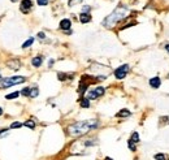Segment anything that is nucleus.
<instances>
[{"instance_id": "c756f323", "label": "nucleus", "mask_w": 169, "mask_h": 160, "mask_svg": "<svg viewBox=\"0 0 169 160\" xmlns=\"http://www.w3.org/2000/svg\"><path fill=\"white\" fill-rule=\"evenodd\" d=\"M104 160H113V159H112V158H109V156H107V158H105Z\"/></svg>"}, {"instance_id": "f3484780", "label": "nucleus", "mask_w": 169, "mask_h": 160, "mask_svg": "<svg viewBox=\"0 0 169 160\" xmlns=\"http://www.w3.org/2000/svg\"><path fill=\"white\" fill-rule=\"evenodd\" d=\"M23 125L26 126V128H29V129H31V130H34V129H35V121H34L33 119H29L27 121H25Z\"/></svg>"}, {"instance_id": "9d476101", "label": "nucleus", "mask_w": 169, "mask_h": 160, "mask_svg": "<svg viewBox=\"0 0 169 160\" xmlns=\"http://www.w3.org/2000/svg\"><path fill=\"white\" fill-rule=\"evenodd\" d=\"M43 63V57L42 56H35L33 60H31V65L35 67V68H39Z\"/></svg>"}, {"instance_id": "f257e3e1", "label": "nucleus", "mask_w": 169, "mask_h": 160, "mask_svg": "<svg viewBox=\"0 0 169 160\" xmlns=\"http://www.w3.org/2000/svg\"><path fill=\"white\" fill-rule=\"evenodd\" d=\"M98 126H99V121L96 119L77 121V123L68 126V134H69L70 137H81L91 130H95Z\"/></svg>"}, {"instance_id": "cd10ccee", "label": "nucleus", "mask_w": 169, "mask_h": 160, "mask_svg": "<svg viewBox=\"0 0 169 160\" xmlns=\"http://www.w3.org/2000/svg\"><path fill=\"white\" fill-rule=\"evenodd\" d=\"M164 48H165V51H167V52L169 54V43H168V44H165V46H164Z\"/></svg>"}, {"instance_id": "2eb2a0df", "label": "nucleus", "mask_w": 169, "mask_h": 160, "mask_svg": "<svg viewBox=\"0 0 169 160\" xmlns=\"http://www.w3.org/2000/svg\"><path fill=\"white\" fill-rule=\"evenodd\" d=\"M79 106L82 107V108H90V99L86 98V97L81 98V100H79Z\"/></svg>"}, {"instance_id": "a878e982", "label": "nucleus", "mask_w": 169, "mask_h": 160, "mask_svg": "<svg viewBox=\"0 0 169 160\" xmlns=\"http://www.w3.org/2000/svg\"><path fill=\"white\" fill-rule=\"evenodd\" d=\"M36 37H38V39H40V41H44L46 39V34L42 33V31H40V33H38V35H36Z\"/></svg>"}, {"instance_id": "f8f14e48", "label": "nucleus", "mask_w": 169, "mask_h": 160, "mask_svg": "<svg viewBox=\"0 0 169 160\" xmlns=\"http://www.w3.org/2000/svg\"><path fill=\"white\" fill-rule=\"evenodd\" d=\"M79 21L82 22V24H87V22H90L91 21V16H90V13H81L79 15Z\"/></svg>"}, {"instance_id": "72a5a7b5", "label": "nucleus", "mask_w": 169, "mask_h": 160, "mask_svg": "<svg viewBox=\"0 0 169 160\" xmlns=\"http://www.w3.org/2000/svg\"><path fill=\"white\" fill-rule=\"evenodd\" d=\"M168 78H169V74H168Z\"/></svg>"}, {"instance_id": "dca6fc26", "label": "nucleus", "mask_w": 169, "mask_h": 160, "mask_svg": "<svg viewBox=\"0 0 169 160\" xmlns=\"http://www.w3.org/2000/svg\"><path fill=\"white\" fill-rule=\"evenodd\" d=\"M38 95H39L38 86H31V89H30V98H36Z\"/></svg>"}, {"instance_id": "7c9ffc66", "label": "nucleus", "mask_w": 169, "mask_h": 160, "mask_svg": "<svg viewBox=\"0 0 169 160\" xmlns=\"http://www.w3.org/2000/svg\"><path fill=\"white\" fill-rule=\"evenodd\" d=\"M3 115V108H0V116H2Z\"/></svg>"}, {"instance_id": "412c9836", "label": "nucleus", "mask_w": 169, "mask_h": 160, "mask_svg": "<svg viewBox=\"0 0 169 160\" xmlns=\"http://www.w3.org/2000/svg\"><path fill=\"white\" fill-rule=\"evenodd\" d=\"M33 43H34V38H29V39L22 44V48H27V47H30Z\"/></svg>"}, {"instance_id": "0eeeda50", "label": "nucleus", "mask_w": 169, "mask_h": 160, "mask_svg": "<svg viewBox=\"0 0 169 160\" xmlns=\"http://www.w3.org/2000/svg\"><path fill=\"white\" fill-rule=\"evenodd\" d=\"M148 84H150V86H151L152 89H159L160 86H161V78L159 76H155V77H152V78H150V81H148Z\"/></svg>"}, {"instance_id": "aec40b11", "label": "nucleus", "mask_w": 169, "mask_h": 160, "mask_svg": "<svg viewBox=\"0 0 169 160\" xmlns=\"http://www.w3.org/2000/svg\"><path fill=\"white\" fill-rule=\"evenodd\" d=\"M128 147H129V150H130V151H133V152L137 151V145H135L134 142H131L130 139H128Z\"/></svg>"}, {"instance_id": "6ab92c4d", "label": "nucleus", "mask_w": 169, "mask_h": 160, "mask_svg": "<svg viewBox=\"0 0 169 160\" xmlns=\"http://www.w3.org/2000/svg\"><path fill=\"white\" fill-rule=\"evenodd\" d=\"M21 93H18V91H15V93H12V94H8L7 97H5V99L7 100H12V99H16L18 98V95H20Z\"/></svg>"}, {"instance_id": "39448f33", "label": "nucleus", "mask_w": 169, "mask_h": 160, "mask_svg": "<svg viewBox=\"0 0 169 160\" xmlns=\"http://www.w3.org/2000/svg\"><path fill=\"white\" fill-rule=\"evenodd\" d=\"M31 7H33V2L31 0H22L21 5H20V11L22 13H29Z\"/></svg>"}, {"instance_id": "7ed1b4c3", "label": "nucleus", "mask_w": 169, "mask_h": 160, "mask_svg": "<svg viewBox=\"0 0 169 160\" xmlns=\"http://www.w3.org/2000/svg\"><path fill=\"white\" fill-rule=\"evenodd\" d=\"M26 81V77L23 76H15V77H8V78H3L0 80V87L2 89H8L13 85H18V84H23Z\"/></svg>"}, {"instance_id": "f03ea898", "label": "nucleus", "mask_w": 169, "mask_h": 160, "mask_svg": "<svg viewBox=\"0 0 169 160\" xmlns=\"http://www.w3.org/2000/svg\"><path fill=\"white\" fill-rule=\"evenodd\" d=\"M128 13H129L128 7H125V5H118V7L112 12L111 15H108L107 17L104 18L102 25L104 28H107V29H112L115 25H117L118 22H121L124 18H126Z\"/></svg>"}, {"instance_id": "2f4dec72", "label": "nucleus", "mask_w": 169, "mask_h": 160, "mask_svg": "<svg viewBox=\"0 0 169 160\" xmlns=\"http://www.w3.org/2000/svg\"><path fill=\"white\" fill-rule=\"evenodd\" d=\"M12 2H17V0H12Z\"/></svg>"}, {"instance_id": "b1692460", "label": "nucleus", "mask_w": 169, "mask_h": 160, "mask_svg": "<svg viewBox=\"0 0 169 160\" xmlns=\"http://www.w3.org/2000/svg\"><path fill=\"white\" fill-rule=\"evenodd\" d=\"M82 0H69L68 2V4H69V7H73V5H76V4H79Z\"/></svg>"}, {"instance_id": "1a4fd4ad", "label": "nucleus", "mask_w": 169, "mask_h": 160, "mask_svg": "<svg viewBox=\"0 0 169 160\" xmlns=\"http://www.w3.org/2000/svg\"><path fill=\"white\" fill-rule=\"evenodd\" d=\"M117 117H121V119H126V117H130L131 116V112L129 110H126V108H122L121 111H118L117 115H116Z\"/></svg>"}, {"instance_id": "393cba45", "label": "nucleus", "mask_w": 169, "mask_h": 160, "mask_svg": "<svg viewBox=\"0 0 169 160\" xmlns=\"http://www.w3.org/2000/svg\"><path fill=\"white\" fill-rule=\"evenodd\" d=\"M36 3H38V5H40V7H44V5L48 4V0H36Z\"/></svg>"}, {"instance_id": "4468645a", "label": "nucleus", "mask_w": 169, "mask_h": 160, "mask_svg": "<svg viewBox=\"0 0 169 160\" xmlns=\"http://www.w3.org/2000/svg\"><path fill=\"white\" fill-rule=\"evenodd\" d=\"M57 78L59 81H65V80H72L73 78V74H68V73H57Z\"/></svg>"}, {"instance_id": "a211bd4d", "label": "nucleus", "mask_w": 169, "mask_h": 160, "mask_svg": "<svg viewBox=\"0 0 169 160\" xmlns=\"http://www.w3.org/2000/svg\"><path fill=\"white\" fill-rule=\"evenodd\" d=\"M154 159H155V160H168L167 155H165V154H163V152L155 154V155H154Z\"/></svg>"}, {"instance_id": "473e14b6", "label": "nucleus", "mask_w": 169, "mask_h": 160, "mask_svg": "<svg viewBox=\"0 0 169 160\" xmlns=\"http://www.w3.org/2000/svg\"><path fill=\"white\" fill-rule=\"evenodd\" d=\"M0 80H2V74H0Z\"/></svg>"}, {"instance_id": "c85d7f7f", "label": "nucleus", "mask_w": 169, "mask_h": 160, "mask_svg": "<svg viewBox=\"0 0 169 160\" xmlns=\"http://www.w3.org/2000/svg\"><path fill=\"white\" fill-rule=\"evenodd\" d=\"M48 65H49V67H52V65H53V60H52V59L48 61Z\"/></svg>"}, {"instance_id": "9b49d317", "label": "nucleus", "mask_w": 169, "mask_h": 160, "mask_svg": "<svg viewBox=\"0 0 169 160\" xmlns=\"http://www.w3.org/2000/svg\"><path fill=\"white\" fill-rule=\"evenodd\" d=\"M94 93H95V95H96V97L98 98H102L103 97V95L105 94V89L103 87V86H96L95 89H94V90H92Z\"/></svg>"}, {"instance_id": "5701e85b", "label": "nucleus", "mask_w": 169, "mask_h": 160, "mask_svg": "<svg viewBox=\"0 0 169 160\" xmlns=\"http://www.w3.org/2000/svg\"><path fill=\"white\" fill-rule=\"evenodd\" d=\"M23 124L22 123H18V121H16V123H12L11 124V129H15V128H20V126H22Z\"/></svg>"}, {"instance_id": "423d86ee", "label": "nucleus", "mask_w": 169, "mask_h": 160, "mask_svg": "<svg viewBox=\"0 0 169 160\" xmlns=\"http://www.w3.org/2000/svg\"><path fill=\"white\" fill-rule=\"evenodd\" d=\"M5 65H7L9 69H12V70H18L21 68V63H20V60H17V59H11V60L7 61Z\"/></svg>"}, {"instance_id": "20e7f679", "label": "nucleus", "mask_w": 169, "mask_h": 160, "mask_svg": "<svg viewBox=\"0 0 169 160\" xmlns=\"http://www.w3.org/2000/svg\"><path fill=\"white\" fill-rule=\"evenodd\" d=\"M129 70H130V65H129V64H124V65L118 67V68L115 70V77H116L117 80H124L125 77L128 76Z\"/></svg>"}, {"instance_id": "ddd939ff", "label": "nucleus", "mask_w": 169, "mask_h": 160, "mask_svg": "<svg viewBox=\"0 0 169 160\" xmlns=\"http://www.w3.org/2000/svg\"><path fill=\"white\" fill-rule=\"evenodd\" d=\"M131 142H134L135 145H138L139 142H141V138H139V133L138 132H134V133H131V136H130V138H129Z\"/></svg>"}, {"instance_id": "4be33fe9", "label": "nucleus", "mask_w": 169, "mask_h": 160, "mask_svg": "<svg viewBox=\"0 0 169 160\" xmlns=\"http://www.w3.org/2000/svg\"><path fill=\"white\" fill-rule=\"evenodd\" d=\"M30 89H31V87H25V89H22L21 94L23 95V97H26V98H30Z\"/></svg>"}, {"instance_id": "6e6552de", "label": "nucleus", "mask_w": 169, "mask_h": 160, "mask_svg": "<svg viewBox=\"0 0 169 160\" xmlns=\"http://www.w3.org/2000/svg\"><path fill=\"white\" fill-rule=\"evenodd\" d=\"M60 29L61 30H64V31H68V30H70L72 28V21L69 20V18H64V20H61L60 21Z\"/></svg>"}, {"instance_id": "bb28decb", "label": "nucleus", "mask_w": 169, "mask_h": 160, "mask_svg": "<svg viewBox=\"0 0 169 160\" xmlns=\"http://www.w3.org/2000/svg\"><path fill=\"white\" fill-rule=\"evenodd\" d=\"M90 9H91V7H89V5H85V7L82 8V12H83V13H87V12H90Z\"/></svg>"}]
</instances>
